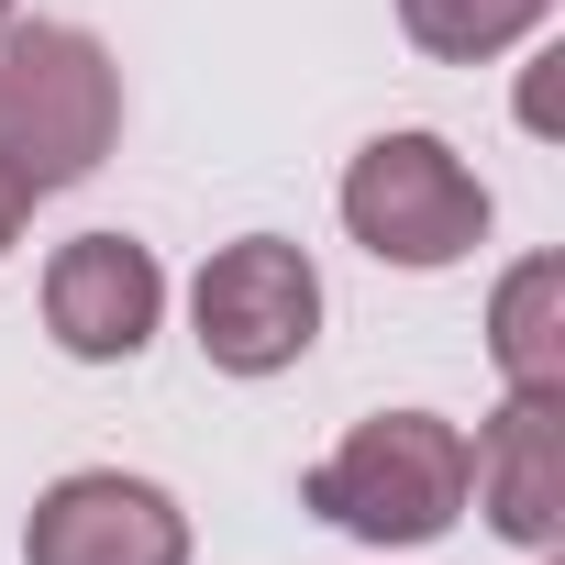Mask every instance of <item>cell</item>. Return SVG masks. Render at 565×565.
Listing matches in <instances>:
<instances>
[{
	"instance_id": "6da1fadb",
	"label": "cell",
	"mask_w": 565,
	"mask_h": 565,
	"mask_svg": "<svg viewBox=\"0 0 565 565\" xmlns=\"http://www.w3.org/2000/svg\"><path fill=\"white\" fill-rule=\"evenodd\" d=\"M122 134V67L78 23H0V167L34 200L78 189Z\"/></svg>"
},
{
	"instance_id": "7a4b0ae2",
	"label": "cell",
	"mask_w": 565,
	"mask_h": 565,
	"mask_svg": "<svg viewBox=\"0 0 565 565\" xmlns=\"http://www.w3.org/2000/svg\"><path fill=\"white\" fill-rule=\"evenodd\" d=\"M311 510L366 543H433L466 510V433L433 411H377L311 466Z\"/></svg>"
},
{
	"instance_id": "3957f363",
	"label": "cell",
	"mask_w": 565,
	"mask_h": 565,
	"mask_svg": "<svg viewBox=\"0 0 565 565\" xmlns=\"http://www.w3.org/2000/svg\"><path fill=\"white\" fill-rule=\"evenodd\" d=\"M344 233L377 266H455L488 233V189L466 178V156L444 134H377L344 167Z\"/></svg>"
},
{
	"instance_id": "277c9868",
	"label": "cell",
	"mask_w": 565,
	"mask_h": 565,
	"mask_svg": "<svg viewBox=\"0 0 565 565\" xmlns=\"http://www.w3.org/2000/svg\"><path fill=\"white\" fill-rule=\"evenodd\" d=\"M189 311H200V355H211L222 377H277V366H300L311 333H322V277H311L300 244L244 233V244H222V255L200 266Z\"/></svg>"
},
{
	"instance_id": "5b68a950",
	"label": "cell",
	"mask_w": 565,
	"mask_h": 565,
	"mask_svg": "<svg viewBox=\"0 0 565 565\" xmlns=\"http://www.w3.org/2000/svg\"><path fill=\"white\" fill-rule=\"evenodd\" d=\"M23 565H189V521L145 477H56L23 521Z\"/></svg>"
},
{
	"instance_id": "8992f818",
	"label": "cell",
	"mask_w": 565,
	"mask_h": 565,
	"mask_svg": "<svg viewBox=\"0 0 565 565\" xmlns=\"http://www.w3.org/2000/svg\"><path fill=\"white\" fill-rule=\"evenodd\" d=\"M156 311H167V277H156V255H145L134 233H78V244H56V266H45V333H56L67 355L122 366V355H145Z\"/></svg>"
},
{
	"instance_id": "52a82bcc",
	"label": "cell",
	"mask_w": 565,
	"mask_h": 565,
	"mask_svg": "<svg viewBox=\"0 0 565 565\" xmlns=\"http://www.w3.org/2000/svg\"><path fill=\"white\" fill-rule=\"evenodd\" d=\"M466 488L510 543H554L565 532V399H510L466 444Z\"/></svg>"
},
{
	"instance_id": "ba28073f",
	"label": "cell",
	"mask_w": 565,
	"mask_h": 565,
	"mask_svg": "<svg viewBox=\"0 0 565 565\" xmlns=\"http://www.w3.org/2000/svg\"><path fill=\"white\" fill-rule=\"evenodd\" d=\"M488 355H499L510 399H565V266H554V255H532V266L499 277Z\"/></svg>"
},
{
	"instance_id": "9c48e42d",
	"label": "cell",
	"mask_w": 565,
	"mask_h": 565,
	"mask_svg": "<svg viewBox=\"0 0 565 565\" xmlns=\"http://www.w3.org/2000/svg\"><path fill=\"white\" fill-rule=\"evenodd\" d=\"M543 12H554V0H399L411 45H422V56H444V67H477V56L521 45Z\"/></svg>"
},
{
	"instance_id": "30bf717a",
	"label": "cell",
	"mask_w": 565,
	"mask_h": 565,
	"mask_svg": "<svg viewBox=\"0 0 565 565\" xmlns=\"http://www.w3.org/2000/svg\"><path fill=\"white\" fill-rule=\"evenodd\" d=\"M23 222H34V189H23L12 167H0V255H12V244H23Z\"/></svg>"
},
{
	"instance_id": "8fae6325",
	"label": "cell",
	"mask_w": 565,
	"mask_h": 565,
	"mask_svg": "<svg viewBox=\"0 0 565 565\" xmlns=\"http://www.w3.org/2000/svg\"><path fill=\"white\" fill-rule=\"evenodd\" d=\"M0 23H12V0H0Z\"/></svg>"
}]
</instances>
